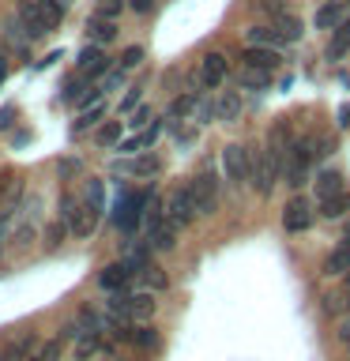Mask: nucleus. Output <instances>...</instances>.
I'll list each match as a JSON object with an SVG mask.
<instances>
[{
  "mask_svg": "<svg viewBox=\"0 0 350 361\" xmlns=\"http://www.w3.org/2000/svg\"><path fill=\"white\" fill-rule=\"evenodd\" d=\"M16 16L23 19L30 38H45L56 23L64 19V0H19Z\"/></svg>",
  "mask_w": 350,
  "mask_h": 361,
  "instance_id": "f257e3e1",
  "label": "nucleus"
},
{
  "mask_svg": "<svg viewBox=\"0 0 350 361\" xmlns=\"http://www.w3.org/2000/svg\"><path fill=\"white\" fill-rule=\"evenodd\" d=\"M282 151H275V147H267V151H256L253 154V173H248V185H253L260 196H271L275 192V180L282 177Z\"/></svg>",
  "mask_w": 350,
  "mask_h": 361,
  "instance_id": "f03ea898",
  "label": "nucleus"
},
{
  "mask_svg": "<svg viewBox=\"0 0 350 361\" xmlns=\"http://www.w3.org/2000/svg\"><path fill=\"white\" fill-rule=\"evenodd\" d=\"M313 140H298L286 151V162H282V177H286V185L290 188H305L309 185V169H313V158H316V151H313Z\"/></svg>",
  "mask_w": 350,
  "mask_h": 361,
  "instance_id": "7ed1b4c3",
  "label": "nucleus"
},
{
  "mask_svg": "<svg viewBox=\"0 0 350 361\" xmlns=\"http://www.w3.org/2000/svg\"><path fill=\"white\" fill-rule=\"evenodd\" d=\"M222 173L234 188L248 185V173H253V154L245 151L241 143H226L222 147Z\"/></svg>",
  "mask_w": 350,
  "mask_h": 361,
  "instance_id": "20e7f679",
  "label": "nucleus"
},
{
  "mask_svg": "<svg viewBox=\"0 0 350 361\" xmlns=\"http://www.w3.org/2000/svg\"><path fill=\"white\" fill-rule=\"evenodd\" d=\"M147 203H151V196H147V192H128V196L117 203V214H113V222H117L121 233H135V230H140Z\"/></svg>",
  "mask_w": 350,
  "mask_h": 361,
  "instance_id": "39448f33",
  "label": "nucleus"
},
{
  "mask_svg": "<svg viewBox=\"0 0 350 361\" xmlns=\"http://www.w3.org/2000/svg\"><path fill=\"white\" fill-rule=\"evenodd\" d=\"M166 219L177 226V230H185V226L196 222V200H192V188L181 185L169 192V203H166Z\"/></svg>",
  "mask_w": 350,
  "mask_h": 361,
  "instance_id": "423d86ee",
  "label": "nucleus"
},
{
  "mask_svg": "<svg viewBox=\"0 0 350 361\" xmlns=\"http://www.w3.org/2000/svg\"><path fill=\"white\" fill-rule=\"evenodd\" d=\"M188 188H192V200H196V214H215V207H219V177L200 173L188 180Z\"/></svg>",
  "mask_w": 350,
  "mask_h": 361,
  "instance_id": "0eeeda50",
  "label": "nucleus"
},
{
  "mask_svg": "<svg viewBox=\"0 0 350 361\" xmlns=\"http://www.w3.org/2000/svg\"><path fill=\"white\" fill-rule=\"evenodd\" d=\"M313 226V203L305 196H294L286 207H282V230L286 233H305Z\"/></svg>",
  "mask_w": 350,
  "mask_h": 361,
  "instance_id": "6e6552de",
  "label": "nucleus"
},
{
  "mask_svg": "<svg viewBox=\"0 0 350 361\" xmlns=\"http://www.w3.org/2000/svg\"><path fill=\"white\" fill-rule=\"evenodd\" d=\"M226 75H230V61H226L222 53H207L200 61V87L215 90V87L226 83Z\"/></svg>",
  "mask_w": 350,
  "mask_h": 361,
  "instance_id": "1a4fd4ad",
  "label": "nucleus"
},
{
  "mask_svg": "<svg viewBox=\"0 0 350 361\" xmlns=\"http://www.w3.org/2000/svg\"><path fill=\"white\" fill-rule=\"evenodd\" d=\"M128 282H132V267L124 264H109V267H102V275H98V286L106 290V293H124L128 290Z\"/></svg>",
  "mask_w": 350,
  "mask_h": 361,
  "instance_id": "9d476101",
  "label": "nucleus"
},
{
  "mask_svg": "<svg viewBox=\"0 0 350 361\" xmlns=\"http://www.w3.org/2000/svg\"><path fill=\"white\" fill-rule=\"evenodd\" d=\"M346 4L350 0H327V4L316 8V16H313V27L316 30H335L339 23L346 19Z\"/></svg>",
  "mask_w": 350,
  "mask_h": 361,
  "instance_id": "9b49d317",
  "label": "nucleus"
},
{
  "mask_svg": "<svg viewBox=\"0 0 350 361\" xmlns=\"http://www.w3.org/2000/svg\"><path fill=\"white\" fill-rule=\"evenodd\" d=\"M241 61L248 68H264V72H275V68L282 64V53L279 49H267V45H245Z\"/></svg>",
  "mask_w": 350,
  "mask_h": 361,
  "instance_id": "f8f14e48",
  "label": "nucleus"
},
{
  "mask_svg": "<svg viewBox=\"0 0 350 361\" xmlns=\"http://www.w3.org/2000/svg\"><path fill=\"white\" fill-rule=\"evenodd\" d=\"M76 68H79V75L95 79V75H102V72H106V68H109V56L102 53V45H87V49L79 53Z\"/></svg>",
  "mask_w": 350,
  "mask_h": 361,
  "instance_id": "ddd939ff",
  "label": "nucleus"
},
{
  "mask_svg": "<svg viewBox=\"0 0 350 361\" xmlns=\"http://www.w3.org/2000/svg\"><path fill=\"white\" fill-rule=\"evenodd\" d=\"M177 233H181L177 226L169 222V219H162V222L155 226V230H147V245H151L155 252H169V248L177 245Z\"/></svg>",
  "mask_w": 350,
  "mask_h": 361,
  "instance_id": "4468645a",
  "label": "nucleus"
},
{
  "mask_svg": "<svg viewBox=\"0 0 350 361\" xmlns=\"http://www.w3.org/2000/svg\"><path fill=\"white\" fill-rule=\"evenodd\" d=\"M155 309H158V301H155V293H151V290L128 293V320H140V324H147V320L155 316Z\"/></svg>",
  "mask_w": 350,
  "mask_h": 361,
  "instance_id": "2eb2a0df",
  "label": "nucleus"
},
{
  "mask_svg": "<svg viewBox=\"0 0 350 361\" xmlns=\"http://www.w3.org/2000/svg\"><path fill=\"white\" fill-rule=\"evenodd\" d=\"M350 271V237H343L324 259V275H346Z\"/></svg>",
  "mask_w": 350,
  "mask_h": 361,
  "instance_id": "dca6fc26",
  "label": "nucleus"
},
{
  "mask_svg": "<svg viewBox=\"0 0 350 361\" xmlns=\"http://www.w3.org/2000/svg\"><path fill=\"white\" fill-rule=\"evenodd\" d=\"M245 42L248 45H267V49H279L282 53V42H286V38H282L275 27H248L245 30Z\"/></svg>",
  "mask_w": 350,
  "mask_h": 361,
  "instance_id": "f3484780",
  "label": "nucleus"
},
{
  "mask_svg": "<svg viewBox=\"0 0 350 361\" xmlns=\"http://www.w3.org/2000/svg\"><path fill=\"white\" fill-rule=\"evenodd\" d=\"M316 200H324V196H335V192H343L346 188V180H343V173L339 169H324V173H316Z\"/></svg>",
  "mask_w": 350,
  "mask_h": 361,
  "instance_id": "a211bd4d",
  "label": "nucleus"
},
{
  "mask_svg": "<svg viewBox=\"0 0 350 361\" xmlns=\"http://www.w3.org/2000/svg\"><path fill=\"white\" fill-rule=\"evenodd\" d=\"M320 214L324 219H343V214H350V192L343 188V192H335V196H324L320 200Z\"/></svg>",
  "mask_w": 350,
  "mask_h": 361,
  "instance_id": "6ab92c4d",
  "label": "nucleus"
},
{
  "mask_svg": "<svg viewBox=\"0 0 350 361\" xmlns=\"http://www.w3.org/2000/svg\"><path fill=\"white\" fill-rule=\"evenodd\" d=\"M87 34H90V42H95V45H109L113 38H117V23L95 16V19L87 23Z\"/></svg>",
  "mask_w": 350,
  "mask_h": 361,
  "instance_id": "aec40b11",
  "label": "nucleus"
},
{
  "mask_svg": "<svg viewBox=\"0 0 350 361\" xmlns=\"http://www.w3.org/2000/svg\"><path fill=\"white\" fill-rule=\"evenodd\" d=\"M215 113H219V121H237L241 117V94H237V90H226V94L219 98V106H215Z\"/></svg>",
  "mask_w": 350,
  "mask_h": 361,
  "instance_id": "412c9836",
  "label": "nucleus"
},
{
  "mask_svg": "<svg viewBox=\"0 0 350 361\" xmlns=\"http://www.w3.org/2000/svg\"><path fill=\"white\" fill-rule=\"evenodd\" d=\"M117 169H128V173H135V177H155L158 169H162V162H158L155 154H143V158H132V162H117Z\"/></svg>",
  "mask_w": 350,
  "mask_h": 361,
  "instance_id": "4be33fe9",
  "label": "nucleus"
},
{
  "mask_svg": "<svg viewBox=\"0 0 350 361\" xmlns=\"http://www.w3.org/2000/svg\"><path fill=\"white\" fill-rule=\"evenodd\" d=\"M237 83H241V90H264L271 83V72H264V68H248L245 64V72L237 75Z\"/></svg>",
  "mask_w": 350,
  "mask_h": 361,
  "instance_id": "5701e85b",
  "label": "nucleus"
},
{
  "mask_svg": "<svg viewBox=\"0 0 350 361\" xmlns=\"http://www.w3.org/2000/svg\"><path fill=\"white\" fill-rule=\"evenodd\" d=\"M275 30H279L286 42H298L301 34H305V30H301V19L294 16V11H282V16H279V23H275Z\"/></svg>",
  "mask_w": 350,
  "mask_h": 361,
  "instance_id": "b1692460",
  "label": "nucleus"
},
{
  "mask_svg": "<svg viewBox=\"0 0 350 361\" xmlns=\"http://www.w3.org/2000/svg\"><path fill=\"white\" fill-rule=\"evenodd\" d=\"M95 143L98 147H117L121 143V121H106L102 128L95 132Z\"/></svg>",
  "mask_w": 350,
  "mask_h": 361,
  "instance_id": "393cba45",
  "label": "nucleus"
},
{
  "mask_svg": "<svg viewBox=\"0 0 350 361\" xmlns=\"http://www.w3.org/2000/svg\"><path fill=\"white\" fill-rule=\"evenodd\" d=\"M132 346H140V350H158V331H155V327H147V324L132 327Z\"/></svg>",
  "mask_w": 350,
  "mask_h": 361,
  "instance_id": "a878e982",
  "label": "nucleus"
},
{
  "mask_svg": "<svg viewBox=\"0 0 350 361\" xmlns=\"http://www.w3.org/2000/svg\"><path fill=\"white\" fill-rule=\"evenodd\" d=\"M98 350H102L98 335H79V343H76V361H87V357H95Z\"/></svg>",
  "mask_w": 350,
  "mask_h": 361,
  "instance_id": "bb28decb",
  "label": "nucleus"
},
{
  "mask_svg": "<svg viewBox=\"0 0 350 361\" xmlns=\"http://www.w3.org/2000/svg\"><path fill=\"white\" fill-rule=\"evenodd\" d=\"M19 196H23V180H11V185H8V196H4V211H0V219H11V214H16Z\"/></svg>",
  "mask_w": 350,
  "mask_h": 361,
  "instance_id": "cd10ccee",
  "label": "nucleus"
},
{
  "mask_svg": "<svg viewBox=\"0 0 350 361\" xmlns=\"http://www.w3.org/2000/svg\"><path fill=\"white\" fill-rule=\"evenodd\" d=\"M140 275H143V282H147L151 290H166V286H169V279L162 275V267H155V264H147Z\"/></svg>",
  "mask_w": 350,
  "mask_h": 361,
  "instance_id": "c85d7f7f",
  "label": "nucleus"
},
{
  "mask_svg": "<svg viewBox=\"0 0 350 361\" xmlns=\"http://www.w3.org/2000/svg\"><path fill=\"white\" fill-rule=\"evenodd\" d=\"M8 42H11V45H27V42H30V34H27V27H23L19 16L8 19Z\"/></svg>",
  "mask_w": 350,
  "mask_h": 361,
  "instance_id": "c756f323",
  "label": "nucleus"
},
{
  "mask_svg": "<svg viewBox=\"0 0 350 361\" xmlns=\"http://www.w3.org/2000/svg\"><path fill=\"white\" fill-rule=\"evenodd\" d=\"M83 79L87 75H72V79H68V83H64V94H61V102H79V98H83Z\"/></svg>",
  "mask_w": 350,
  "mask_h": 361,
  "instance_id": "7c9ffc66",
  "label": "nucleus"
},
{
  "mask_svg": "<svg viewBox=\"0 0 350 361\" xmlns=\"http://www.w3.org/2000/svg\"><path fill=\"white\" fill-rule=\"evenodd\" d=\"M192 109H196V94H181V98H174V106H169V117H188Z\"/></svg>",
  "mask_w": 350,
  "mask_h": 361,
  "instance_id": "2f4dec72",
  "label": "nucleus"
},
{
  "mask_svg": "<svg viewBox=\"0 0 350 361\" xmlns=\"http://www.w3.org/2000/svg\"><path fill=\"white\" fill-rule=\"evenodd\" d=\"M64 237H68V222L61 219V222H53L49 230H45V248H56V245L64 241Z\"/></svg>",
  "mask_w": 350,
  "mask_h": 361,
  "instance_id": "473e14b6",
  "label": "nucleus"
},
{
  "mask_svg": "<svg viewBox=\"0 0 350 361\" xmlns=\"http://www.w3.org/2000/svg\"><path fill=\"white\" fill-rule=\"evenodd\" d=\"M102 200H106V188H102V180H90V185H87V207L102 211Z\"/></svg>",
  "mask_w": 350,
  "mask_h": 361,
  "instance_id": "72a5a7b5",
  "label": "nucleus"
},
{
  "mask_svg": "<svg viewBox=\"0 0 350 361\" xmlns=\"http://www.w3.org/2000/svg\"><path fill=\"white\" fill-rule=\"evenodd\" d=\"M121 8H124V0H98V11H95V16H102V19H117Z\"/></svg>",
  "mask_w": 350,
  "mask_h": 361,
  "instance_id": "f704fd0d",
  "label": "nucleus"
},
{
  "mask_svg": "<svg viewBox=\"0 0 350 361\" xmlns=\"http://www.w3.org/2000/svg\"><path fill=\"white\" fill-rule=\"evenodd\" d=\"M61 350H64V343H61V338H49V343L42 346L38 361H61Z\"/></svg>",
  "mask_w": 350,
  "mask_h": 361,
  "instance_id": "c9c22d12",
  "label": "nucleus"
},
{
  "mask_svg": "<svg viewBox=\"0 0 350 361\" xmlns=\"http://www.w3.org/2000/svg\"><path fill=\"white\" fill-rule=\"evenodd\" d=\"M102 113H106V109H102V102H95V109H90V113H83V117H79L76 132H83V128H90V124H98V121H102Z\"/></svg>",
  "mask_w": 350,
  "mask_h": 361,
  "instance_id": "e433bc0d",
  "label": "nucleus"
},
{
  "mask_svg": "<svg viewBox=\"0 0 350 361\" xmlns=\"http://www.w3.org/2000/svg\"><path fill=\"white\" fill-rule=\"evenodd\" d=\"M140 61H143V49H140V45H128V49L121 53V68H135Z\"/></svg>",
  "mask_w": 350,
  "mask_h": 361,
  "instance_id": "4c0bfd02",
  "label": "nucleus"
},
{
  "mask_svg": "<svg viewBox=\"0 0 350 361\" xmlns=\"http://www.w3.org/2000/svg\"><path fill=\"white\" fill-rule=\"evenodd\" d=\"M117 147H121L124 154H140L143 147H147V140H143V132H140V135H132V140H121Z\"/></svg>",
  "mask_w": 350,
  "mask_h": 361,
  "instance_id": "58836bf2",
  "label": "nucleus"
},
{
  "mask_svg": "<svg viewBox=\"0 0 350 361\" xmlns=\"http://www.w3.org/2000/svg\"><path fill=\"white\" fill-rule=\"evenodd\" d=\"M56 169H61V177H76V173H79V169H83V166H79V158H64V162L56 166Z\"/></svg>",
  "mask_w": 350,
  "mask_h": 361,
  "instance_id": "ea45409f",
  "label": "nucleus"
},
{
  "mask_svg": "<svg viewBox=\"0 0 350 361\" xmlns=\"http://www.w3.org/2000/svg\"><path fill=\"white\" fill-rule=\"evenodd\" d=\"M135 106H140V87H135V90H128V94H124V102H121V113H132Z\"/></svg>",
  "mask_w": 350,
  "mask_h": 361,
  "instance_id": "a19ab883",
  "label": "nucleus"
},
{
  "mask_svg": "<svg viewBox=\"0 0 350 361\" xmlns=\"http://www.w3.org/2000/svg\"><path fill=\"white\" fill-rule=\"evenodd\" d=\"M11 121H16V106H4V109H0V132L11 128Z\"/></svg>",
  "mask_w": 350,
  "mask_h": 361,
  "instance_id": "79ce46f5",
  "label": "nucleus"
},
{
  "mask_svg": "<svg viewBox=\"0 0 350 361\" xmlns=\"http://www.w3.org/2000/svg\"><path fill=\"white\" fill-rule=\"evenodd\" d=\"M147 121H151V109H135V117H132L128 124H132V128H143Z\"/></svg>",
  "mask_w": 350,
  "mask_h": 361,
  "instance_id": "37998d69",
  "label": "nucleus"
},
{
  "mask_svg": "<svg viewBox=\"0 0 350 361\" xmlns=\"http://www.w3.org/2000/svg\"><path fill=\"white\" fill-rule=\"evenodd\" d=\"M151 8H155V0H132V11H140V16H147Z\"/></svg>",
  "mask_w": 350,
  "mask_h": 361,
  "instance_id": "c03bdc74",
  "label": "nucleus"
},
{
  "mask_svg": "<svg viewBox=\"0 0 350 361\" xmlns=\"http://www.w3.org/2000/svg\"><path fill=\"white\" fill-rule=\"evenodd\" d=\"M30 237H34V230H30V226H19V233H16V245H27Z\"/></svg>",
  "mask_w": 350,
  "mask_h": 361,
  "instance_id": "a18cd8bd",
  "label": "nucleus"
},
{
  "mask_svg": "<svg viewBox=\"0 0 350 361\" xmlns=\"http://www.w3.org/2000/svg\"><path fill=\"white\" fill-rule=\"evenodd\" d=\"M339 343H343V346H350V324H343V327H339Z\"/></svg>",
  "mask_w": 350,
  "mask_h": 361,
  "instance_id": "49530a36",
  "label": "nucleus"
},
{
  "mask_svg": "<svg viewBox=\"0 0 350 361\" xmlns=\"http://www.w3.org/2000/svg\"><path fill=\"white\" fill-rule=\"evenodd\" d=\"M339 124H343V128H350V106L339 109Z\"/></svg>",
  "mask_w": 350,
  "mask_h": 361,
  "instance_id": "de8ad7c7",
  "label": "nucleus"
},
{
  "mask_svg": "<svg viewBox=\"0 0 350 361\" xmlns=\"http://www.w3.org/2000/svg\"><path fill=\"white\" fill-rule=\"evenodd\" d=\"M8 79V61H4V53H0V83Z\"/></svg>",
  "mask_w": 350,
  "mask_h": 361,
  "instance_id": "09e8293b",
  "label": "nucleus"
},
{
  "mask_svg": "<svg viewBox=\"0 0 350 361\" xmlns=\"http://www.w3.org/2000/svg\"><path fill=\"white\" fill-rule=\"evenodd\" d=\"M4 222H8V219H0V245H4Z\"/></svg>",
  "mask_w": 350,
  "mask_h": 361,
  "instance_id": "8fccbe9b",
  "label": "nucleus"
},
{
  "mask_svg": "<svg viewBox=\"0 0 350 361\" xmlns=\"http://www.w3.org/2000/svg\"><path fill=\"white\" fill-rule=\"evenodd\" d=\"M346 237H350V214H346Z\"/></svg>",
  "mask_w": 350,
  "mask_h": 361,
  "instance_id": "3c124183",
  "label": "nucleus"
},
{
  "mask_svg": "<svg viewBox=\"0 0 350 361\" xmlns=\"http://www.w3.org/2000/svg\"><path fill=\"white\" fill-rule=\"evenodd\" d=\"M346 286H350V271H346Z\"/></svg>",
  "mask_w": 350,
  "mask_h": 361,
  "instance_id": "603ef678",
  "label": "nucleus"
},
{
  "mask_svg": "<svg viewBox=\"0 0 350 361\" xmlns=\"http://www.w3.org/2000/svg\"><path fill=\"white\" fill-rule=\"evenodd\" d=\"M106 361H121V357H106Z\"/></svg>",
  "mask_w": 350,
  "mask_h": 361,
  "instance_id": "864d4df0",
  "label": "nucleus"
},
{
  "mask_svg": "<svg viewBox=\"0 0 350 361\" xmlns=\"http://www.w3.org/2000/svg\"><path fill=\"white\" fill-rule=\"evenodd\" d=\"M30 361H38V357H30Z\"/></svg>",
  "mask_w": 350,
  "mask_h": 361,
  "instance_id": "5fc2aeb1",
  "label": "nucleus"
}]
</instances>
